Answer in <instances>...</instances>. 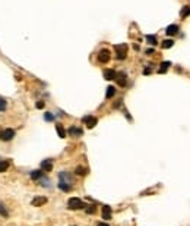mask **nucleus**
Listing matches in <instances>:
<instances>
[{
  "instance_id": "obj_1",
  "label": "nucleus",
  "mask_w": 190,
  "mask_h": 226,
  "mask_svg": "<svg viewBox=\"0 0 190 226\" xmlns=\"http://www.w3.org/2000/svg\"><path fill=\"white\" fill-rule=\"evenodd\" d=\"M114 50H116V57L118 60H125L126 56H127V44H116L114 46Z\"/></svg>"
},
{
  "instance_id": "obj_2",
  "label": "nucleus",
  "mask_w": 190,
  "mask_h": 226,
  "mask_svg": "<svg viewBox=\"0 0 190 226\" xmlns=\"http://www.w3.org/2000/svg\"><path fill=\"white\" fill-rule=\"evenodd\" d=\"M67 207L70 208V210H79V208H84L85 204H84V201L80 198H76V197H72V198L67 201Z\"/></svg>"
},
{
  "instance_id": "obj_3",
  "label": "nucleus",
  "mask_w": 190,
  "mask_h": 226,
  "mask_svg": "<svg viewBox=\"0 0 190 226\" xmlns=\"http://www.w3.org/2000/svg\"><path fill=\"white\" fill-rule=\"evenodd\" d=\"M110 57H111L110 50L102 49V50H99V52H98V62H101V63H107V62H110Z\"/></svg>"
},
{
  "instance_id": "obj_4",
  "label": "nucleus",
  "mask_w": 190,
  "mask_h": 226,
  "mask_svg": "<svg viewBox=\"0 0 190 226\" xmlns=\"http://www.w3.org/2000/svg\"><path fill=\"white\" fill-rule=\"evenodd\" d=\"M82 122H84L86 127L91 129V128H94L95 125H97V123H98V119H97L95 116H85V118L82 119Z\"/></svg>"
},
{
  "instance_id": "obj_5",
  "label": "nucleus",
  "mask_w": 190,
  "mask_h": 226,
  "mask_svg": "<svg viewBox=\"0 0 190 226\" xmlns=\"http://www.w3.org/2000/svg\"><path fill=\"white\" fill-rule=\"evenodd\" d=\"M13 137H15V131L10 129V128H7L5 131H2V135H0V138L3 141H10L13 140Z\"/></svg>"
},
{
  "instance_id": "obj_6",
  "label": "nucleus",
  "mask_w": 190,
  "mask_h": 226,
  "mask_svg": "<svg viewBox=\"0 0 190 226\" xmlns=\"http://www.w3.org/2000/svg\"><path fill=\"white\" fill-rule=\"evenodd\" d=\"M116 81H117V84L120 87H126V84H127V75L125 72H118L116 75Z\"/></svg>"
},
{
  "instance_id": "obj_7",
  "label": "nucleus",
  "mask_w": 190,
  "mask_h": 226,
  "mask_svg": "<svg viewBox=\"0 0 190 226\" xmlns=\"http://www.w3.org/2000/svg\"><path fill=\"white\" fill-rule=\"evenodd\" d=\"M53 169V162L50 159H46L41 162V170L43 172H51Z\"/></svg>"
},
{
  "instance_id": "obj_8",
  "label": "nucleus",
  "mask_w": 190,
  "mask_h": 226,
  "mask_svg": "<svg viewBox=\"0 0 190 226\" xmlns=\"http://www.w3.org/2000/svg\"><path fill=\"white\" fill-rule=\"evenodd\" d=\"M59 178H60V182L67 184V185H72V178H70V175H69L67 172H60Z\"/></svg>"
},
{
  "instance_id": "obj_9",
  "label": "nucleus",
  "mask_w": 190,
  "mask_h": 226,
  "mask_svg": "<svg viewBox=\"0 0 190 226\" xmlns=\"http://www.w3.org/2000/svg\"><path fill=\"white\" fill-rule=\"evenodd\" d=\"M102 219L104 220L111 219V207L110 206H102Z\"/></svg>"
},
{
  "instance_id": "obj_10",
  "label": "nucleus",
  "mask_w": 190,
  "mask_h": 226,
  "mask_svg": "<svg viewBox=\"0 0 190 226\" xmlns=\"http://www.w3.org/2000/svg\"><path fill=\"white\" fill-rule=\"evenodd\" d=\"M47 203V198L46 197H35L32 200V206L34 207H39V206H44Z\"/></svg>"
},
{
  "instance_id": "obj_11",
  "label": "nucleus",
  "mask_w": 190,
  "mask_h": 226,
  "mask_svg": "<svg viewBox=\"0 0 190 226\" xmlns=\"http://www.w3.org/2000/svg\"><path fill=\"white\" fill-rule=\"evenodd\" d=\"M177 33H178V25H176V24L168 25L167 29H165V34H167V35H176Z\"/></svg>"
},
{
  "instance_id": "obj_12",
  "label": "nucleus",
  "mask_w": 190,
  "mask_h": 226,
  "mask_svg": "<svg viewBox=\"0 0 190 226\" xmlns=\"http://www.w3.org/2000/svg\"><path fill=\"white\" fill-rule=\"evenodd\" d=\"M116 75H117V73L114 72L113 69H105V71H104V78H105L107 81L116 80Z\"/></svg>"
},
{
  "instance_id": "obj_13",
  "label": "nucleus",
  "mask_w": 190,
  "mask_h": 226,
  "mask_svg": "<svg viewBox=\"0 0 190 226\" xmlns=\"http://www.w3.org/2000/svg\"><path fill=\"white\" fill-rule=\"evenodd\" d=\"M69 134H70L72 137H80V135L84 134V131H82L80 128H78V127H72L70 129H69Z\"/></svg>"
},
{
  "instance_id": "obj_14",
  "label": "nucleus",
  "mask_w": 190,
  "mask_h": 226,
  "mask_svg": "<svg viewBox=\"0 0 190 226\" xmlns=\"http://www.w3.org/2000/svg\"><path fill=\"white\" fill-rule=\"evenodd\" d=\"M171 66V63L170 62H162L161 65H159V69H158V72L159 73H165L167 71H168V68Z\"/></svg>"
},
{
  "instance_id": "obj_15",
  "label": "nucleus",
  "mask_w": 190,
  "mask_h": 226,
  "mask_svg": "<svg viewBox=\"0 0 190 226\" xmlns=\"http://www.w3.org/2000/svg\"><path fill=\"white\" fill-rule=\"evenodd\" d=\"M114 94H116V88H114L113 85H110L108 88H107V93H105V99H111Z\"/></svg>"
},
{
  "instance_id": "obj_16",
  "label": "nucleus",
  "mask_w": 190,
  "mask_h": 226,
  "mask_svg": "<svg viewBox=\"0 0 190 226\" xmlns=\"http://www.w3.org/2000/svg\"><path fill=\"white\" fill-rule=\"evenodd\" d=\"M56 129H57V134H59V137H60V138H65V137H66V131H65V128L61 127L60 123H57V125H56Z\"/></svg>"
},
{
  "instance_id": "obj_17",
  "label": "nucleus",
  "mask_w": 190,
  "mask_h": 226,
  "mask_svg": "<svg viewBox=\"0 0 190 226\" xmlns=\"http://www.w3.org/2000/svg\"><path fill=\"white\" fill-rule=\"evenodd\" d=\"M180 16H181V18H187V16H190V7L189 6H184L183 9H181V10H180Z\"/></svg>"
},
{
  "instance_id": "obj_18",
  "label": "nucleus",
  "mask_w": 190,
  "mask_h": 226,
  "mask_svg": "<svg viewBox=\"0 0 190 226\" xmlns=\"http://www.w3.org/2000/svg\"><path fill=\"white\" fill-rule=\"evenodd\" d=\"M146 41H148V44H151V46H155V44L158 43L155 35H146Z\"/></svg>"
},
{
  "instance_id": "obj_19",
  "label": "nucleus",
  "mask_w": 190,
  "mask_h": 226,
  "mask_svg": "<svg viewBox=\"0 0 190 226\" xmlns=\"http://www.w3.org/2000/svg\"><path fill=\"white\" fill-rule=\"evenodd\" d=\"M7 167H9V162L7 160H0V173L7 170Z\"/></svg>"
},
{
  "instance_id": "obj_20",
  "label": "nucleus",
  "mask_w": 190,
  "mask_h": 226,
  "mask_svg": "<svg viewBox=\"0 0 190 226\" xmlns=\"http://www.w3.org/2000/svg\"><path fill=\"white\" fill-rule=\"evenodd\" d=\"M173 44H174V41L173 40H164L162 43H161V47H162V49H171Z\"/></svg>"
},
{
  "instance_id": "obj_21",
  "label": "nucleus",
  "mask_w": 190,
  "mask_h": 226,
  "mask_svg": "<svg viewBox=\"0 0 190 226\" xmlns=\"http://www.w3.org/2000/svg\"><path fill=\"white\" fill-rule=\"evenodd\" d=\"M75 173H76V175H80V176H84V175L88 173V169H85V167H82V166H78L76 167V170H75Z\"/></svg>"
},
{
  "instance_id": "obj_22",
  "label": "nucleus",
  "mask_w": 190,
  "mask_h": 226,
  "mask_svg": "<svg viewBox=\"0 0 190 226\" xmlns=\"http://www.w3.org/2000/svg\"><path fill=\"white\" fill-rule=\"evenodd\" d=\"M41 176H43L41 170H34V172H31V179H41Z\"/></svg>"
},
{
  "instance_id": "obj_23",
  "label": "nucleus",
  "mask_w": 190,
  "mask_h": 226,
  "mask_svg": "<svg viewBox=\"0 0 190 226\" xmlns=\"http://www.w3.org/2000/svg\"><path fill=\"white\" fill-rule=\"evenodd\" d=\"M59 188L61 189V191L67 193V191H70V189H72V185H67V184H63V182H59Z\"/></svg>"
},
{
  "instance_id": "obj_24",
  "label": "nucleus",
  "mask_w": 190,
  "mask_h": 226,
  "mask_svg": "<svg viewBox=\"0 0 190 226\" xmlns=\"http://www.w3.org/2000/svg\"><path fill=\"white\" fill-rule=\"evenodd\" d=\"M0 216H3V217H7V216H9V213H7L6 207H5L3 203H0Z\"/></svg>"
},
{
  "instance_id": "obj_25",
  "label": "nucleus",
  "mask_w": 190,
  "mask_h": 226,
  "mask_svg": "<svg viewBox=\"0 0 190 226\" xmlns=\"http://www.w3.org/2000/svg\"><path fill=\"white\" fill-rule=\"evenodd\" d=\"M95 212H97V207L94 206V204H92V206H86V213H88V214H94Z\"/></svg>"
},
{
  "instance_id": "obj_26",
  "label": "nucleus",
  "mask_w": 190,
  "mask_h": 226,
  "mask_svg": "<svg viewBox=\"0 0 190 226\" xmlns=\"http://www.w3.org/2000/svg\"><path fill=\"white\" fill-rule=\"evenodd\" d=\"M44 119H46L47 122H51V120H54V115H53L51 112H47L46 115H44Z\"/></svg>"
},
{
  "instance_id": "obj_27",
  "label": "nucleus",
  "mask_w": 190,
  "mask_h": 226,
  "mask_svg": "<svg viewBox=\"0 0 190 226\" xmlns=\"http://www.w3.org/2000/svg\"><path fill=\"white\" fill-rule=\"evenodd\" d=\"M6 106H7V104H6V100L0 97V112H3V110L6 109Z\"/></svg>"
},
{
  "instance_id": "obj_28",
  "label": "nucleus",
  "mask_w": 190,
  "mask_h": 226,
  "mask_svg": "<svg viewBox=\"0 0 190 226\" xmlns=\"http://www.w3.org/2000/svg\"><path fill=\"white\" fill-rule=\"evenodd\" d=\"M35 106H37V109H43V107H44V101H41V100H39V101H37V104H35Z\"/></svg>"
},
{
  "instance_id": "obj_29",
  "label": "nucleus",
  "mask_w": 190,
  "mask_h": 226,
  "mask_svg": "<svg viewBox=\"0 0 190 226\" xmlns=\"http://www.w3.org/2000/svg\"><path fill=\"white\" fill-rule=\"evenodd\" d=\"M143 73H145V75H148V73H151V68H146V69H143Z\"/></svg>"
},
{
  "instance_id": "obj_30",
  "label": "nucleus",
  "mask_w": 190,
  "mask_h": 226,
  "mask_svg": "<svg viewBox=\"0 0 190 226\" xmlns=\"http://www.w3.org/2000/svg\"><path fill=\"white\" fill-rule=\"evenodd\" d=\"M146 54H154V49H148V50H146Z\"/></svg>"
},
{
  "instance_id": "obj_31",
  "label": "nucleus",
  "mask_w": 190,
  "mask_h": 226,
  "mask_svg": "<svg viewBox=\"0 0 190 226\" xmlns=\"http://www.w3.org/2000/svg\"><path fill=\"white\" fill-rule=\"evenodd\" d=\"M97 226H110V225H107V223H102V222H101V223H98Z\"/></svg>"
},
{
  "instance_id": "obj_32",
  "label": "nucleus",
  "mask_w": 190,
  "mask_h": 226,
  "mask_svg": "<svg viewBox=\"0 0 190 226\" xmlns=\"http://www.w3.org/2000/svg\"><path fill=\"white\" fill-rule=\"evenodd\" d=\"M0 135H2V131H0Z\"/></svg>"
}]
</instances>
